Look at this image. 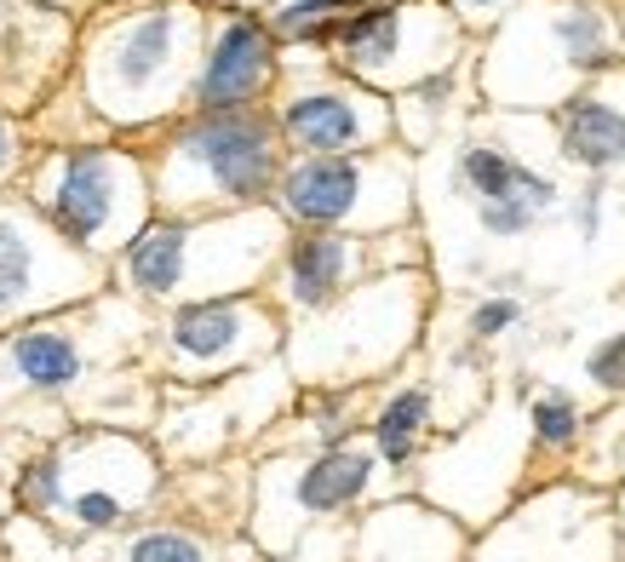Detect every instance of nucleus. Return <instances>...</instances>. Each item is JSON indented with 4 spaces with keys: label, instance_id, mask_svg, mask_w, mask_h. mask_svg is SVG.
I'll return each mask as SVG.
<instances>
[{
    "label": "nucleus",
    "instance_id": "f257e3e1",
    "mask_svg": "<svg viewBox=\"0 0 625 562\" xmlns=\"http://www.w3.org/2000/svg\"><path fill=\"white\" fill-rule=\"evenodd\" d=\"M207 12L190 0H115L75 24L69 92L104 138H150L190 110Z\"/></svg>",
    "mask_w": 625,
    "mask_h": 562
},
{
    "label": "nucleus",
    "instance_id": "f03ea898",
    "mask_svg": "<svg viewBox=\"0 0 625 562\" xmlns=\"http://www.w3.org/2000/svg\"><path fill=\"white\" fill-rule=\"evenodd\" d=\"M625 64V29L609 0H516L471 40L465 75L476 104L551 115L574 87Z\"/></svg>",
    "mask_w": 625,
    "mask_h": 562
},
{
    "label": "nucleus",
    "instance_id": "7ed1b4c3",
    "mask_svg": "<svg viewBox=\"0 0 625 562\" xmlns=\"http://www.w3.org/2000/svg\"><path fill=\"white\" fill-rule=\"evenodd\" d=\"M288 241V225L270 207H235V213H155L127 247L110 258V288L132 305L173 310L195 298L258 293L276 270V253Z\"/></svg>",
    "mask_w": 625,
    "mask_h": 562
},
{
    "label": "nucleus",
    "instance_id": "20e7f679",
    "mask_svg": "<svg viewBox=\"0 0 625 562\" xmlns=\"http://www.w3.org/2000/svg\"><path fill=\"white\" fill-rule=\"evenodd\" d=\"M138 150L150 167L155 213L173 218L265 207L288 161L270 110H184L138 138Z\"/></svg>",
    "mask_w": 625,
    "mask_h": 562
},
{
    "label": "nucleus",
    "instance_id": "39448f33",
    "mask_svg": "<svg viewBox=\"0 0 625 562\" xmlns=\"http://www.w3.org/2000/svg\"><path fill=\"white\" fill-rule=\"evenodd\" d=\"M436 316V270H385L310 321H288L281 361L293 385H373L425 345Z\"/></svg>",
    "mask_w": 625,
    "mask_h": 562
},
{
    "label": "nucleus",
    "instance_id": "423d86ee",
    "mask_svg": "<svg viewBox=\"0 0 625 562\" xmlns=\"http://www.w3.org/2000/svg\"><path fill=\"white\" fill-rule=\"evenodd\" d=\"M17 195L69 241L75 253L110 258L155 218L150 167L132 138H80V144H35Z\"/></svg>",
    "mask_w": 625,
    "mask_h": 562
},
{
    "label": "nucleus",
    "instance_id": "0eeeda50",
    "mask_svg": "<svg viewBox=\"0 0 625 562\" xmlns=\"http://www.w3.org/2000/svg\"><path fill=\"white\" fill-rule=\"evenodd\" d=\"M270 207L288 230L391 235L419 225V155L401 144L356 155H288Z\"/></svg>",
    "mask_w": 625,
    "mask_h": 562
},
{
    "label": "nucleus",
    "instance_id": "6e6552de",
    "mask_svg": "<svg viewBox=\"0 0 625 562\" xmlns=\"http://www.w3.org/2000/svg\"><path fill=\"white\" fill-rule=\"evenodd\" d=\"M144 339H150V310L132 305L127 293L104 288L87 305L24 321V328L0 339V391L69 401L92 379H104V368L120 350H144Z\"/></svg>",
    "mask_w": 625,
    "mask_h": 562
},
{
    "label": "nucleus",
    "instance_id": "1a4fd4ad",
    "mask_svg": "<svg viewBox=\"0 0 625 562\" xmlns=\"http://www.w3.org/2000/svg\"><path fill=\"white\" fill-rule=\"evenodd\" d=\"M281 339H288V316L258 288V293H225V298H195V305L155 310L144 350L167 385L201 391V385H218V379L258 368V361H276Z\"/></svg>",
    "mask_w": 625,
    "mask_h": 562
},
{
    "label": "nucleus",
    "instance_id": "9d476101",
    "mask_svg": "<svg viewBox=\"0 0 625 562\" xmlns=\"http://www.w3.org/2000/svg\"><path fill=\"white\" fill-rule=\"evenodd\" d=\"M471 58V35L454 24L442 0H361L333 29L328 64L361 80L368 92H408L442 69H459Z\"/></svg>",
    "mask_w": 625,
    "mask_h": 562
},
{
    "label": "nucleus",
    "instance_id": "9b49d317",
    "mask_svg": "<svg viewBox=\"0 0 625 562\" xmlns=\"http://www.w3.org/2000/svg\"><path fill=\"white\" fill-rule=\"evenodd\" d=\"M47 454H52V476H58L52 528L80 534V539L120 534L167 488L161 454L132 431H69V436L47 442Z\"/></svg>",
    "mask_w": 625,
    "mask_h": 562
},
{
    "label": "nucleus",
    "instance_id": "f8f14e48",
    "mask_svg": "<svg viewBox=\"0 0 625 562\" xmlns=\"http://www.w3.org/2000/svg\"><path fill=\"white\" fill-rule=\"evenodd\" d=\"M385 476L396 471H385V459L368 442H333V448L265 459L253 476V539L281 557L305 528H321V522H339L356 506H368Z\"/></svg>",
    "mask_w": 625,
    "mask_h": 562
},
{
    "label": "nucleus",
    "instance_id": "ddd939ff",
    "mask_svg": "<svg viewBox=\"0 0 625 562\" xmlns=\"http://www.w3.org/2000/svg\"><path fill=\"white\" fill-rule=\"evenodd\" d=\"M270 115H276V132L288 155H356V150L396 144L391 98L339 75L316 52H288Z\"/></svg>",
    "mask_w": 625,
    "mask_h": 562
},
{
    "label": "nucleus",
    "instance_id": "4468645a",
    "mask_svg": "<svg viewBox=\"0 0 625 562\" xmlns=\"http://www.w3.org/2000/svg\"><path fill=\"white\" fill-rule=\"evenodd\" d=\"M431 265V247L419 225L391 235H350V230H288L276 253V270L265 281L270 305L288 321H310L339 305L350 288L385 276V270H419Z\"/></svg>",
    "mask_w": 625,
    "mask_h": 562
},
{
    "label": "nucleus",
    "instance_id": "2eb2a0df",
    "mask_svg": "<svg viewBox=\"0 0 625 562\" xmlns=\"http://www.w3.org/2000/svg\"><path fill=\"white\" fill-rule=\"evenodd\" d=\"M110 288L98 258L75 253L17 190H0V339L24 321L87 305Z\"/></svg>",
    "mask_w": 625,
    "mask_h": 562
},
{
    "label": "nucleus",
    "instance_id": "dca6fc26",
    "mask_svg": "<svg viewBox=\"0 0 625 562\" xmlns=\"http://www.w3.org/2000/svg\"><path fill=\"white\" fill-rule=\"evenodd\" d=\"M281 64H288V52L270 35L265 12L253 7L207 12V35H201V58L190 80V110H270Z\"/></svg>",
    "mask_w": 625,
    "mask_h": 562
},
{
    "label": "nucleus",
    "instance_id": "f3484780",
    "mask_svg": "<svg viewBox=\"0 0 625 562\" xmlns=\"http://www.w3.org/2000/svg\"><path fill=\"white\" fill-rule=\"evenodd\" d=\"M557 155L586 178H625V64L591 75L551 110Z\"/></svg>",
    "mask_w": 625,
    "mask_h": 562
},
{
    "label": "nucleus",
    "instance_id": "a211bd4d",
    "mask_svg": "<svg viewBox=\"0 0 625 562\" xmlns=\"http://www.w3.org/2000/svg\"><path fill=\"white\" fill-rule=\"evenodd\" d=\"M465 551H471L465 522H454L448 511L413 506V499L379 506L350 539L356 562H471Z\"/></svg>",
    "mask_w": 625,
    "mask_h": 562
},
{
    "label": "nucleus",
    "instance_id": "6ab92c4d",
    "mask_svg": "<svg viewBox=\"0 0 625 562\" xmlns=\"http://www.w3.org/2000/svg\"><path fill=\"white\" fill-rule=\"evenodd\" d=\"M448 184H454V195H465L471 207H476V201H511V195H534V201H546V207H562V184H557V178L528 167L516 150H506L488 132H465L454 144Z\"/></svg>",
    "mask_w": 625,
    "mask_h": 562
},
{
    "label": "nucleus",
    "instance_id": "aec40b11",
    "mask_svg": "<svg viewBox=\"0 0 625 562\" xmlns=\"http://www.w3.org/2000/svg\"><path fill=\"white\" fill-rule=\"evenodd\" d=\"M436 385L431 379H408L379 396V408L368 413V448L385 459V471H413V459L431 448L436 436Z\"/></svg>",
    "mask_w": 625,
    "mask_h": 562
},
{
    "label": "nucleus",
    "instance_id": "412c9836",
    "mask_svg": "<svg viewBox=\"0 0 625 562\" xmlns=\"http://www.w3.org/2000/svg\"><path fill=\"white\" fill-rule=\"evenodd\" d=\"M459 80H465V64L459 69H442L431 80H419V87L408 92H396L391 98V120H396V144L419 155V150H431L442 132H448V120L459 110Z\"/></svg>",
    "mask_w": 625,
    "mask_h": 562
},
{
    "label": "nucleus",
    "instance_id": "4be33fe9",
    "mask_svg": "<svg viewBox=\"0 0 625 562\" xmlns=\"http://www.w3.org/2000/svg\"><path fill=\"white\" fill-rule=\"evenodd\" d=\"M522 425H528V459H569L591 431L586 401L562 385H539L522 408Z\"/></svg>",
    "mask_w": 625,
    "mask_h": 562
},
{
    "label": "nucleus",
    "instance_id": "5701e85b",
    "mask_svg": "<svg viewBox=\"0 0 625 562\" xmlns=\"http://www.w3.org/2000/svg\"><path fill=\"white\" fill-rule=\"evenodd\" d=\"M361 7V0H265V24L281 40V52H316L328 58L333 29Z\"/></svg>",
    "mask_w": 625,
    "mask_h": 562
},
{
    "label": "nucleus",
    "instance_id": "b1692460",
    "mask_svg": "<svg viewBox=\"0 0 625 562\" xmlns=\"http://www.w3.org/2000/svg\"><path fill=\"white\" fill-rule=\"evenodd\" d=\"M110 562H225V551L213 534L184 528V522H144L110 551Z\"/></svg>",
    "mask_w": 625,
    "mask_h": 562
},
{
    "label": "nucleus",
    "instance_id": "393cba45",
    "mask_svg": "<svg viewBox=\"0 0 625 562\" xmlns=\"http://www.w3.org/2000/svg\"><path fill=\"white\" fill-rule=\"evenodd\" d=\"M557 207H546V201H534V195H511V201H476L471 218H476V230L488 235V241H528L539 225H546Z\"/></svg>",
    "mask_w": 625,
    "mask_h": 562
},
{
    "label": "nucleus",
    "instance_id": "a878e982",
    "mask_svg": "<svg viewBox=\"0 0 625 562\" xmlns=\"http://www.w3.org/2000/svg\"><path fill=\"white\" fill-rule=\"evenodd\" d=\"M522 321H528V298L522 293H482L471 298V310H465V345H499L506 333H516Z\"/></svg>",
    "mask_w": 625,
    "mask_h": 562
},
{
    "label": "nucleus",
    "instance_id": "bb28decb",
    "mask_svg": "<svg viewBox=\"0 0 625 562\" xmlns=\"http://www.w3.org/2000/svg\"><path fill=\"white\" fill-rule=\"evenodd\" d=\"M586 385L602 396H625V328H614L586 350Z\"/></svg>",
    "mask_w": 625,
    "mask_h": 562
},
{
    "label": "nucleus",
    "instance_id": "cd10ccee",
    "mask_svg": "<svg viewBox=\"0 0 625 562\" xmlns=\"http://www.w3.org/2000/svg\"><path fill=\"white\" fill-rule=\"evenodd\" d=\"M29 155H35V138H29V127H24V115L0 104V190H17V178H24Z\"/></svg>",
    "mask_w": 625,
    "mask_h": 562
},
{
    "label": "nucleus",
    "instance_id": "c85d7f7f",
    "mask_svg": "<svg viewBox=\"0 0 625 562\" xmlns=\"http://www.w3.org/2000/svg\"><path fill=\"white\" fill-rule=\"evenodd\" d=\"M602 201H609V178H586V184L574 190V230H579V241H597V230H602Z\"/></svg>",
    "mask_w": 625,
    "mask_h": 562
},
{
    "label": "nucleus",
    "instance_id": "c756f323",
    "mask_svg": "<svg viewBox=\"0 0 625 562\" xmlns=\"http://www.w3.org/2000/svg\"><path fill=\"white\" fill-rule=\"evenodd\" d=\"M442 7H448V12H454V24L476 40L482 29H494L499 17H506V12L516 7V0H442Z\"/></svg>",
    "mask_w": 625,
    "mask_h": 562
},
{
    "label": "nucleus",
    "instance_id": "7c9ffc66",
    "mask_svg": "<svg viewBox=\"0 0 625 562\" xmlns=\"http://www.w3.org/2000/svg\"><path fill=\"white\" fill-rule=\"evenodd\" d=\"M12 476H17V454L0 442V522L12 516Z\"/></svg>",
    "mask_w": 625,
    "mask_h": 562
},
{
    "label": "nucleus",
    "instance_id": "2f4dec72",
    "mask_svg": "<svg viewBox=\"0 0 625 562\" xmlns=\"http://www.w3.org/2000/svg\"><path fill=\"white\" fill-rule=\"evenodd\" d=\"M190 7H201V12H235V7H253V12H265V0H190Z\"/></svg>",
    "mask_w": 625,
    "mask_h": 562
},
{
    "label": "nucleus",
    "instance_id": "473e14b6",
    "mask_svg": "<svg viewBox=\"0 0 625 562\" xmlns=\"http://www.w3.org/2000/svg\"><path fill=\"white\" fill-rule=\"evenodd\" d=\"M614 551H620V562H625V488H620V499H614Z\"/></svg>",
    "mask_w": 625,
    "mask_h": 562
},
{
    "label": "nucleus",
    "instance_id": "72a5a7b5",
    "mask_svg": "<svg viewBox=\"0 0 625 562\" xmlns=\"http://www.w3.org/2000/svg\"><path fill=\"white\" fill-rule=\"evenodd\" d=\"M17 12H24V0H0V29H7L12 17H17Z\"/></svg>",
    "mask_w": 625,
    "mask_h": 562
},
{
    "label": "nucleus",
    "instance_id": "f704fd0d",
    "mask_svg": "<svg viewBox=\"0 0 625 562\" xmlns=\"http://www.w3.org/2000/svg\"><path fill=\"white\" fill-rule=\"evenodd\" d=\"M0 562H7V557H0Z\"/></svg>",
    "mask_w": 625,
    "mask_h": 562
}]
</instances>
